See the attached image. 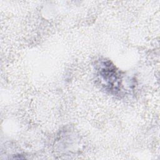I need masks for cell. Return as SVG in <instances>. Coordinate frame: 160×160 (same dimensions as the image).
I'll return each mask as SVG.
<instances>
[{
	"mask_svg": "<svg viewBox=\"0 0 160 160\" xmlns=\"http://www.w3.org/2000/svg\"><path fill=\"white\" fill-rule=\"evenodd\" d=\"M99 76L103 84L111 91H115L119 86V74L115 66L110 61H103L99 65Z\"/></svg>",
	"mask_w": 160,
	"mask_h": 160,
	"instance_id": "1",
	"label": "cell"
}]
</instances>
